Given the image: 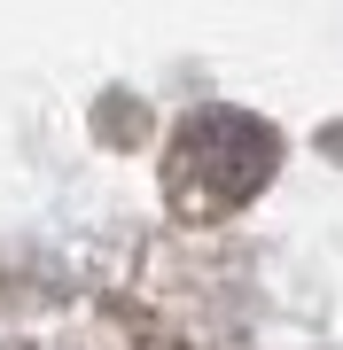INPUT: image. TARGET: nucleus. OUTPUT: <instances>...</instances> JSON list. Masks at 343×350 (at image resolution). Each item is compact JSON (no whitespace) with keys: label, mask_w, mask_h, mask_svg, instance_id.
I'll return each mask as SVG.
<instances>
[{"label":"nucleus","mask_w":343,"mask_h":350,"mask_svg":"<svg viewBox=\"0 0 343 350\" xmlns=\"http://www.w3.org/2000/svg\"><path fill=\"white\" fill-rule=\"evenodd\" d=\"M273 163H281L273 125H257L242 109H195V117H179V133L164 148V195L188 218H218L266 187Z\"/></svg>","instance_id":"1"}]
</instances>
